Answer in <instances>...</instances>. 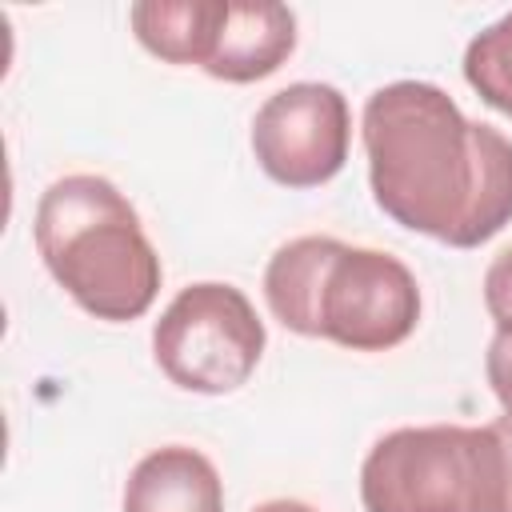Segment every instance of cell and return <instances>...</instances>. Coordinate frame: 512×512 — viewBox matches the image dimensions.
<instances>
[{"label":"cell","mask_w":512,"mask_h":512,"mask_svg":"<svg viewBox=\"0 0 512 512\" xmlns=\"http://www.w3.org/2000/svg\"><path fill=\"white\" fill-rule=\"evenodd\" d=\"M372 200L396 224L476 248L512 224V140L468 120L428 80H392L364 100Z\"/></svg>","instance_id":"obj_1"},{"label":"cell","mask_w":512,"mask_h":512,"mask_svg":"<svg viewBox=\"0 0 512 512\" xmlns=\"http://www.w3.org/2000/svg\"><path fill=\"white\" fill-rule=\"evenodd\" d=\"M264 300L288 332L352 352L396 348L420 320V288L408 264L336 236H300L276 248L264 268Z\"/></svg>","instance_id":"obj_2"},{"label":"cell","mask_w":512,"mask_h":512,"mask_svg":"<svg viewBox=\"0 0 512 512\" xmlns=\"http://www.w3.org/2000/svg\"><path fill=\"white\" fill-rule=\"evenodd\" d=\"M36 252L52 280L96 320H136L160 292V256L128 196L92 172L48 184L36 204Z\"/></svg>","instance_id":"obj_3"},{"label":"cell","mask_w":512,"mask_h":512,"mask_svg":"<svg viewBox=\"0 0 512 512\" xmlns=\"http://www.w3.org/2000/svg\"><path fill=\"white\" fill-rule=\"evenodd\" d=\"M364 512H508V452L492 424L396 428L360 464Z\"/></svg>","instance_id":"obj_4"},{"label":"cell","mask_w":512,"mask_h":512,"mask_svg":"<svg viewBox=\"0 0 512 512\" xmlns=\"http://www.w3.org/2000/svg\"><path fill=\"white\" fill-rule=\"evenodd\" d=\"M264 324L236 284L200 280L176 292L152 328L160 372L200 396H224L248 384L264 356Z\"/></svg>","instance_id":"obj_5"},{"label":"cell","mask_w":512,"mask_h":512,"mask_svg":"<svg viewBox=\"0 0 512 512\" xmlns=\"http://www.w3.org/2000/svg\"><path fill=\"white\" fill-rule=\"evenodd\" d=\"M352 140V112L340 88L300 80L272 92L252 120V152L260 168L284 188L328 184Z\"/></svg>","instance_id":"obj_6"},{"label":"cell","mask_w":512,"mask_h":512,"mask_svg":"<svg viewBox=\"0 0 512 512\" xmlns=\"http://www.w3.org/2000/svg\"><path fill=\"white\" fill-rule=\"evenodd\" d=\"M296 48V12L272 0H228L216 52L204 64L208 76L228 84H252L272 76Z\"/></svg>","instance_id":"obj_7"},{"label":"cell","mask_w":512,"mask_h":512,"mask_svg":"<svg viewBox=\"0 0 512 512\" xmlns=\"http://www.w3.org/2000/svg\"><path fill=\"white\" fill-rule=\"evenodd\" d=\"M124 512H224L220 472L204 452L164 444L128 472Z\"/></svg>","instance_id":"obj_8"},{"label":"cell","mask_w":512,"mask_h":512,"mask_svg":"<svg viewBox=\"0 0 512 512\" xmlns=\"http://www.w3.org/2000/svg\"><path fill=\"white\" fill-rule=\"evenodd\" d=\"M136 40L168 64H208L228 20V0H140L128 8Z\"/></svg>","instance_id":"obj_9"},{"label":"cell","mask_w":512,"mask_h":512,"mask_svg":"<svg viewBox=\"0 0 512 512\" xmlns=\"http://www.w3.org/2000/svg\"><path fill=\"white\" fill-rule=\"evenodd\" d=\"M464 80L488 108L512 116V12H504L496 24L468 40Z\"/></svg>","instance_id":"obj_10"},{"label":"cell","mask_w":512,"mask_h":512,"mask_svg":"<svg viewBox=\"0 0 512 512\" xmlns=\"http://www.w3.org/2000/svg\"><path fill=\"white\" fill-rule=\"evenodd\" d=\"M484 376L492 384V396L512 412V324H500L488 352H484Z\"/></svg>","instance_id":"obj_11"},{"label":"cell","mask_w":512,"mask_h":512,"mask_svg":"<svg viewBox=\"0 0 512 512\" xmlns=\"http://www.w3.org/2000/svg\"><path fill=\"white\" fill-rule=\"evenodd\" d=\"M484 308L500 324H512V248H504L484 272Z\"/></svg>","instance_id":"obj_12"},{"label":"cell","mask_w":512,"mask_h":512,"mask_svg":"<svg viewBox=\"0 0 512 512\" xmlns=\"http://www.w3.org/2000/svg\"><path fill=\"white\" fill-rule=\"evenodd\" d=\"M492 428L504 440V452H508V488H512V412H504L500 420H492ZM508 512H512V500H508Z\"/></svg>","instance_id":"obj_13"},{"label":"cell","mask_w":512,"mask_h":512,"mask_svg":"<svg viewBox=\"0 0 512 512\" xmlns=\"http://www.w3.org/2000/svg\"><path fill=\"white\" fill-rule=\"evenodd\" d=\"M252 512H316V508L304 504V500H264V504H256Z\"/></svg>","instance_id":"obj_14"}]
</instances>
